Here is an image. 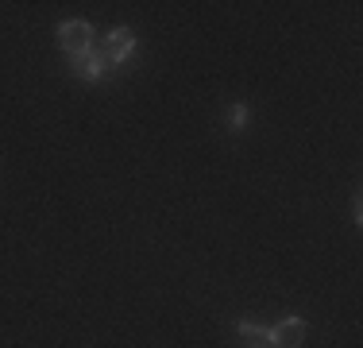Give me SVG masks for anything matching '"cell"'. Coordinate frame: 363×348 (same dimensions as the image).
<instances>
[{"label": "cell", "mask_w": 363, "mask_h": 348, "mask_svg": "<svg viewBox=\"0 0 363 348\" xmlns=\"http://www.w3.org/2000/svg\"><path fill=\"white\" fill-rule=\"evenodd\" d=\"M58 43H62V50H70L74 58H82V55H89V47H93V28L85 20L62 23V28H58Z\"/></svg>", "instance_id": "obj_1"}, {"label": "cell", "mask_w": 363, "mask_h": 348, "mask_svg": "<svg viewBox=\"0 0 363 348\" xmlns=\"http://www.w3.org/2000/svg\"><path fill=\"white\" fill-rule=\"evenodd\" d=\"M301 341H306V321H298V317H286L279 329H271L274 348H298Z\"/></svg>", "instance_id": "obj_3"}, {"label": "cell", "mask_w": 363, "mask_h": 348, "mask_svg": "<svg viewBox=\"0 0 363 348\" xmlns=\"http://www.w3.org/2000/svg\"><path fill=\"white\" fill-rule=\"evenodd\" d=\"M255 348H271V344H255Z\"/></svg>", "instance_id": "obj_7"}, {"label": "cell", "mask_w": 363, "mask_h": 348, "mask_svg": "<svg viewBox=\"0 0 363 348\" xmlns=\"http://www.w3.org/2000/svg\"><path fill=\"white\" fill-rule=\"evenodd\" d=\"M228 120H232V128H244V124H247V109H244V104H236Z\"/></svg>", "instance_id": "obj_6"}, {"label": "cell", "mask_w": 363, "mask_h": 348, "mask_svg": "<svg viewBox=\"0 0 363 348\" xmlns=\"http://www.w3.org/2000/svg\"><path fill=\"white\" fill-rule=\"evenodd\" d=\"M240 333H244L247 341H255V344H271V329L252 325V321H240ZM271 348H274V344H271Z\"/></svg>", "instance_id": "obj_5"}, {"label": "cell", "mask_w": 363, "mask_h": 348, "mask_svg": "<svg viewBox=\"0 0 363 348\" xmlns=\"http://www.w3.org/2000/svg\"><path fill=\"white\" fill-rule=\"evenodd\" d=\"M132 47H135V35L128 28H116L105 39V47H101V58H105V62H124V58L132 55Z\"/></svg>", "instance_id": "obj_2"}, {"label": "cell", "mask_w": 363, "mask_h": 348, "mask_svg": "<svg viewBox=\"0 0 363 348\" xmlns=\"http://www.w3.org/2000/svg\"><path fill=\"white\" fill-rule=\"evenodd\" d=\"M74 70H77V77H85V82H101V77H105V58L82 55V58H74Z\"/></svg>", "instance_id": "obj_4"}]
</instances>
